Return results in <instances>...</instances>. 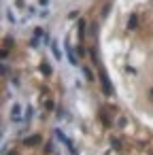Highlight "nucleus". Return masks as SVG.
Listing matches in <instances>:
<instances>
[{"label":"nucleus","instance_id":"obj_4","mask_svg":"<svg viewBox=\"0 0 153 155\" xmlns=\"http://www.w3.org/2000/svg\"><path fill=\"white\" fill-rule=\"evenodd\" d=\"M51 51H53V58H55V60H62V53H60V49H58V43H55V41L51 43Z\"/></svg>","mask_w":153,"mask_h":155},{"label":"nucleus","instance_id":"obj_11","mask_svg":"<svg viewBox=\"0 0 153 155\" xmlns=\"http://www.w3.org/2000/svg\"><path fill=\"white\" fill-rule=\"evenodd\" d=\"M151 96H153V89H151Z\"/></svg>","mask_w":153,"mask_h":155},{"label":"nucleus","instance_id":"obj_10","mask_svg":"<svg viewBox=\"0 0 153 155\" xmlns=\"http://www.w3.org/2000/svg\"><path fill=\"white\" fill-rule=\"evenodd\" d=\"M47 2H49V0H41V5H47Z\"/></svg>","mask_w":153,"mask_h":155},{"label":"nucleus","instance_id":"obj_9","mask_svg":"<svg viewBox=\"0 0 153 155\" xmlns=\"http://www.w3.org/2000/svg\"><path fill=\"white\" fill-rule=\"evenodd\" d=\"M13 119H19V106L17 104L13 106Z\"/></svg>","mask_w":153,"mask_h":155},{"label":"nucleus","instance_id":"obj_6","mask_svg":"<svg viewBox=\"0 0 153 155\" xmlns=\"http://www.w3.org/2000/svg\"><path fill=\"white\" fill-rule=\"evenodd\" d=\"M41 72H43V74H47V77H49V74H51V66H49V64H47V62H41Z\"/></svg>","mask_w":153,"mask_h":155},{"label":"nucleus","instance_id":"obj_8","mask_svg":"<svg viewBox=\"0 0 153 155\" xmlns=\"http://www.w3.org/2000/svg\"><path fill=\"white\" fill-rule=\"evenodd\" d=\"M83 72H85L87 81H94V74H91V70H89V68H83Z\"/></svg>","mask_w":153,"mask_h":155},{"label":"nucleus","instance_id":"obj_2","mask_svg":"<svg viewBox=\"0 0 153 155\" xmlns=\"http://www.w3.org/2000/svg\"><path fill=\"white\" fill-rule=\"evenodd\" d=\"M66 53H68L70 64H72V66H79V62H77V58H75V53H72V47H68V45H66Z\"/></svg>","mask_w":153,"mask_h":155},{"label":"nucleus","instance_id":"obj_1","mask_svg":"<svg viewBox=\"0 0 153 155\" xmlns=\"http://www.w3.org/2000/svg\"><path fill=\"white\" fill-rule=\"evenodd\" d=\"M100 83H102V91L106 96H111L113 94V87H111V81H108V74H106L104 68H100Z\"/></svg>","mask_w":153,"mask_h":155},{"label":"nucleus","instance_id":"obj_5","mask_svg":"<svg viewBox=\"0 0 153 155\" xmlns=\"http://www.w3.org/2000/svg\"><path fill=\"white\" fill-rule=\"evenodd\" d=\"M41 142V136H30V138H26V144L28 147H34V144H38Z\"/></svg>","mask_w":153,"mask_h":155},{"label":"nucleus","instance_id":"obj_3","mask_svg":"<svg viewBox=\"0 0 153 155\" xmlns=\"http://www.w3.org/2000/svg\"><path fill=\"white\" fill-rule=\"evenodd\" d=\"M77 34H79V38H83V34H85V21H83V19H79V26H77Z\"/></svg>","mask_w":153,"mask_h":155},{"label":"nucleus","instance_id":"obj_7","mask_svg":"<svg viewBox=\"0 0 153 155\" xmlns=\"http://www.w3.org/2000/svg\"><path fill=\"white\" fill-rule=\"evenodd\" d=\"M136 24H138V19H136V15H132V17H130V21H128V30H134V28H136Z\"/></svg>","mask_w":153,"mask_h":155}]
</instances>
